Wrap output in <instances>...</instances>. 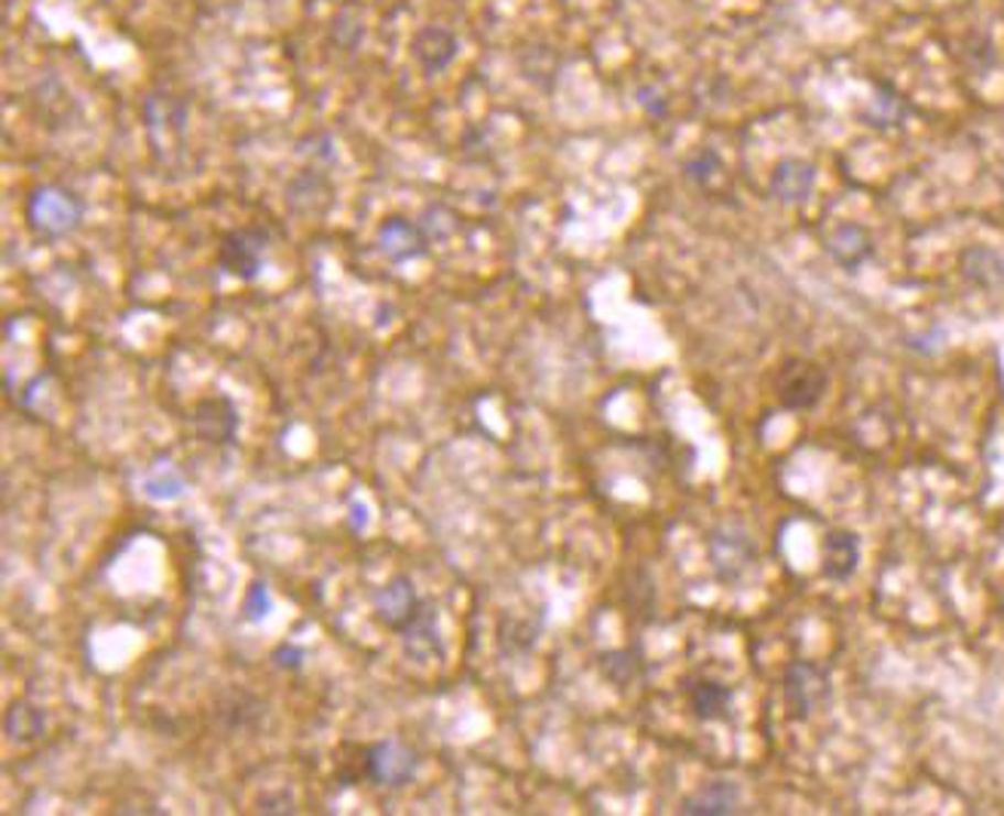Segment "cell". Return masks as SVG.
<instances>
[{"label": "cell", "mask_w": 1004, "mask_h": 816, "mask_svg": "<svg viewBox=\"0 0 1004 816\" xmlns=\"http://www.w3.org/2000/svg\"><path fill=\"white\" fill-rule=\"evenodd\" d=\"M301 657L303 652L301 649H294V645H279V649H276V664H279V667L298 670L301 667Z\"/></svg>", "instance_id": "7402d4cb"}, {"label": "cell", "mask_w": 1004, "mask_h": 816, "mask_svg": "<svg viewBox=\"0 0 1004 816\" xmlns=\"http://www.w3.org/2000/svg\"><path fill=\"white\" fill-rule=\"evenodd\" d=\"M420 759L401 740H380L365 752V776L380 790H401L417 776Z\"/></svg>", "instance_id": "277c9868"}, {"label": "cell", "mask_w": 1004, "mask_h": 816, "mask_svg": "<svg viewBox=\"0 0 1004 816\" xmlns=\"http://www.w3.org/2000/svg\"><path fill=\"white\" fill-rule=\"evenodd\" d=\"M242 609H246L248 621H261L263 614L273 609V602H270V594L263 590V585H255L251 590H248L246 606H242Z\"/></svg>", "instance_id": "ffe728a7"}, {"label": "cell", "mask_w": 1004, "mask_h": 816, "mask_svg": "<svg viewBox=\"0 0 1004 816\" xmlns=\"http://www.w3.org/2000/svg\"><path fill=\"white\" fill-rule=\"evenodd\" d=\"M716 168H720V156L711 153V150H702V153L689 163V175L695 177V181H708Z\"/></svg>", "instance_id": "44dd1931"}, {"label": "cell", "mask_w": 1004, "mask_h": 816, "mask_svg": "<svg viewBox=\"0 0 1004 816\" xmlns=\"http://www.w3.org/2000/svg\"><path fill=\"white\" fill-rule=\"evenodd\" d=\"M74 220H77V208L65 193L43 191L31 199V224L41 230L62 232L68 230Z\"/></svg>", "instance_id": "5bb4252c"}, {"label": "cell", "mask_w": 1004, "mask_h": 816, "mask_svg": "<svg viewBox=\"0 0 1004 816\" xmlns=\"http://www.w3.org/2000/svg\"><path fill=\"white\" fill-rule=\"evenodd\" d=\"M738 804H742V790L732 780H711L695 795H689L680 810L692 816H723L735 814Z\"/></svg>", "instance_id": "9c48e42d"}, {"label": "cell", "mask_w": 1004, "mask_h": 816, "mask_svg": "<svg viewBox=\"0 0 1004 816\" xmlns=\"http://www.w3.org/2000/svg\"><path fill=\"white\" fill-rule=\"evenodd\" d=\"M689 709L699 721L730 719L732 688L720 679H695L689 685Z\"/></svg>", "instance_id": "8fae6325"}, {"label": "cell", "mask_w": 1004, "mask_h": 816, "mask_svg": "<svg viewBox=\"0 0 1004 816\" xmlns=\"http://www.w3.org/2000/svg\"><path fill=\"white\" fill-rule=\"evenodd\" d=\"M769 191L781 203H806L814 191V165L806 160H781L775 165Z\"/></svg>", "instance_id": "52a82bcc"}, {"label": "cell", "mask_w": 1004, "mask_h": 816, "mask_svg": "<svg viewBox=\"0 0 1004 816\" xmlns=\"http://www.w3.org/2000/svg\"><path fill=\"white\" fill-rule=\"evenodd\" d=\"M708 559L716 581L738 587L747 578V572L757 566V544L738 526H720L708 535Z\"/></svg>", "instance_id": "6da1fadb"}, {"label": "cell", "mask_w": 1004, "mask_h": 816, "mask_svg": "<svg viewBox=\"0 0 1004 816\" xmlns=\"http://www.w3.org/2000/svg\"><path fill=\"white\" fill-rule=\"evenodd\" d=\"M236 425H239V416H236L234 404L227 398H208V401H199L193 410V428L212 444L234 440Z\"/></svg>", "instance_id": "ba28073f"}, {"label": "cell", "mask_w": 1004, "mask_h": 816, "mask_svg": "<svg viewBox=\"0 0 1004 816\" xmlns=\"http://www.w3.org/2000/svg\"><path fill=\"white\" fill-rule=\"evenodd\" d=\"M775 395H778L785 410H797V413L814 410L827 395L824 368L814 365V361L790 358L775 377Z\"/></svg>", "instance_id": "7a4b0ae2"}, {"label": "cell", "mask_w": 1004, "mask_h": 816, "mask_svg": "<svg viewBox=\"0 0 1004 816\" xmlns=\"http://www.w3.org/2000/svg\"><path fill=\"white\" fill-rule=\"evenodd\" d=\"M7 735H10V740H15V743L41 737L43 735L41 709L31 707V704H15V707L7 712Z\"/></svg>", "instance_id": "9a60e30c"}, {"label": "cell", "mask_w": 1004, "mask_h": 816, "mask_svg": "<svg viewBox=\"0 0 1004 816\" xmlns=\"http://www.w3.org/2000/svg\"><path fill=\"white\" fill-rule=\"evenodd\" d=\"M787 716L809 721L830 697V673L814 661H794L785 673Z\"/></svg>", "instance_id": "3957f363"}, {"label": "cell", "mask_w": 1004, "mask_h": 816, "mask_svg": "<svg viewBox=\"0 0 1004 816\" xmlns=\"http://www.w3.org/2000/svg\"><path fill=\"white\" fill-rule=\"evenodd\" d=\"M255 248L258 246H251V239H248L246 232L230 236V242H227V254H224L227 266H230L234 272H239V275L251 279V275L258 272V254H255Z\"/></svg>", "instance_id": "ac0fdd59"}, {"label": "cell", "mask_w": 1004, "mask_h": 816, "mask_svg": "<svg viewBox=\"0 0 1004 816\" xmlns=\"http://www.w3.org/2000/svg\"><path fill=\"white\" fill-rule=\"evenodd\" d=\"M184 490H187V480H184V475H181L175 465H160L156 471H151V475L144 477V492H148L151 499H160V502H165V499H179Z\"/></svg>", "instance_id": "2e32d148"}, {"label": "cell", "mask_w": 1004, "mask_h": 816, "mask_svg": "<svg viewBox=\"0 0 1004 816\" xmlns=\"http://www.w3.org/2000/svg\"><path fill=\"white\" fill-rule=\"evenodd\" d=\"M830 258L840 263L842 270L857 272L870 258H873V239L864 227L857 224H842L840 230L830 236Z\"/></svg>", "instance_id": "30bf717a"}, {"label": "cell", "mask_w": 1004, "mask_h": 816, "mask_svg": "<svg viewBox=\"0 0 1004 816\" xmlns=\"http://www.w3.org/2000/svg\"><path fill=\"white\" fill-rule=\"evenodd\" d=\"M857 563H861V542H857V535L849 530H833L824 538V547H821V572H824V578L830 581H849L854 572H857Z\"/></svg>", "instance_id": "8992f818"}, {"label": "cell", "mask_w": 1004, "mask_h": 816, "mask_svg": "<svg viewBox=\"0 0 1004 816\" xmlns=\"http://www.w3.org/2000/svg\"><path fill=\"white\" fill-rule=\"evenodd\" d=\"M864 117L870 120V126L888 129V126H897L907 117V105H904L900 96H895L892 89H882L879 96L870 101V108L864 110Z\"/></svg>", "instance_id": "e0dca14e"}, {"label": "cell", "mask_w": 1004, "mask_h": 816, "mask_svg": "<svg viewBox=\"0 0 1004 816\" xmlns=\"http://www.w3.org/2000/svg\"><path fill=\"white\" fill-rule=\"evenodd\" d=\"M959 263H962V275L971 285L983 287V291H992V287L1004 285V258L998 251H992V248H964Z\"/></svg>", "instance_id": "7c38bea8"}, {"label": "cell", "mask_w": 1004, "mask_h": 816, "mask_svg": "<svg viewBox=\"0 0 1004 816\" xmlns=\"http://www.w3.org/2000/svg\"><path fill=\"white\" fill-rule=\"evenodd\" d=\"M401 642H404V652H408L411 661H432V657H441L444 649H441L439 618H435L432 602H429L427 609L420 612V618L401 633Z\"/></svg>", "instance_id": "4fadbf2b"}, {"label": "cell", "mask_w": 1004, "mask_h": 816, "mask_svg": "<svg viewBox=\"0 0 1004 816\" xmlns=\"http://www.w3.org/2000/svg\"><path fill=\"white\" fill-rule=\"evenodd\" d=\"M427 606V599L417 594L413 581L411 578H404V575L389 578V581L374 594V614H377V621H380L386 630H396V633H404V630L420 618V612H423Z\"/></svg>", "instance_id": "5b68a950"}, {"label": "cell", "mask_w": 1004, "mask_h": 816, "mask_svg": "<svg viewBox=\"0 0 1004 816\" xmlns=\"http://www.w3.org/2000/svg\"><path fill=\"white\" fill-rule=\"evenodd\" d=\"M601 670H604V676L609 682H616V685H628V682L637 676V664H634L631 654L625 652H609L601 657Z\"/></svg>", "instance_id": "d6986e66"}]
</instances>
